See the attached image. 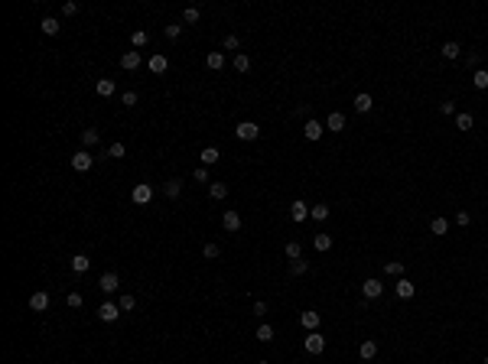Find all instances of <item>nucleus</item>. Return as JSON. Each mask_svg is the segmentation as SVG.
Instances as JSON below:
<instances>
[{"label":"nucleus","instance_id":"obj_1","mask_svg":"<svg viewBox=\"0 0 488 364\" xmlns=\"http://www.w3.org/2000/svg\"><path fill=\"white\" fill-rule=\"evenodd\" d=\"M303 348H306V354H322L325 351V335L309 332V335H306V342H303Z\"/></svg>","mask_w":488,"mask_h":364},{"label":"nucleus","instance_id":"obj_2","mask_svg":"<svg viewBox=\"0 0 488 364\" xmlns=\"http://www.w3.org/2000/svg\"><path fill=\"white\" fill-rule=\"evenodd\" d=\"M130 199H134L137 205H150V202H153V185H150V182H140V185H134Z\"/></svg>","mask_w":488,"mask_h":364},{"label":"nucleus","instance_id":"obj_3","mask_svg":"<svg viewBox=\"0 0 488 364\" xmlns=\"http://www.w3.org/2000/svg\"><path fill=\"white\" fill-rule=\"evenodd\" d=\"M91 163H95V156H91L88 150L72 153V169H75V172H88V169H91Z\"/></svg>","mask_w":488,"mask_h":364},{"label":"nucleus","instance_id":"obj_4","mask_svg":"<svg viewBox=\"0 0 488 364\" xmlns=\"http://www.w3.org/2000/svg\"><path fill=\"white\" fill-rule=\"evenodd\" d=\"M235 133H238V140H257L260 137V127L254 124V120H241L238 127H235Z\"/></svg>","mask_w":488,"mask_h":364},{"label":"nucleus","instance_id":"obj_5","mask_svg":"<svg viewBox=\"0 0 488 364\" xmlns=\"http://www.w3.org/2000/svg\"><path fill=\"white\" fill-rule=\"evenodd\" d=\"M361 293H365V299H378L381 293H384V283H381L378 277H371V280L361 283Z\"/></svg>","mask_w":488,"mask_h":364},{"label":"nucleus","instance_id":"obj_6","mask_svg":"<svg viewBox=\"0 0 488 364\" xmlns=\"http://www.w3.org/2000/svg\"><path fill=\"white\" fill-rule=\"evenodd\" d=\"M118 315H120L118 302H101V306H98V319H101V322H114Z\"/></svg>","mask_w":488,"mask_h":364},{"label":"nucleus","instance_id":"obj_7","mask_svg":"<svg viewBox=\"0 0 488 364\" xmlns=\"http://www.w3.org/2000/svg\"><path fill=\"white\" fill-rule=\"evenodd\" d=\"M319 322H322V315H319V312H313V309L300 312V325H303V329H309V332H316V329H319Z\"/></svg>","mask_w":488,"mask_h":364},{"label":"nucleus","instance_id":"obj_8","mask_svg":"<svg viewBox=\"0 0 488 364\" xmlns=\"http://www.w3.org/2000/svg\"><path fill=\"white\" fill-rule=\"evenodd\" d=\"M221 228H225V231H231V234H235V231H241V215L228 208V212L221 215Z\"/></svg>","mask_w":488,"mask_h":364},{"label":"nucleus","instance_id":"obj_9","mask_svg":"<svg viewBox=\"0 0 488 364\" xmlns=\"http://www.w3.org/2000/svg\"><path fill=\"white\" fill-rule=\"evenodd\" d=\"M118 286H120L118 273H104V277L98 280V289H101V293H118Z\"/></svg>","mask_w":488,"mask_h":364},{"label":"nucleus","instance_id":"obj_10","mask_svg":"<svg viewBox=\"0 0 488 364\" xmlns=\"http://www.w3.org/2000/svg\"><path fill=\"white\" fill-rule=\"evenodd\" d=\"M140 62H143L140 52H124V55H120V68H124V72H134V68H140Z\"/></svg>","mask_w":488,"mask_h":364},{"label":"nucleus","instance_id":"obj_11","mask_svg":"<svg viewBox=\"0 0 488 364\" xmlns=\"http://www.w3.org/2000/svg\"><path fill=\"white\" fill-rule=\"evenodd\" d=\"M30 309L33 312H46L49 309V293H33L30 296Z\"/></svg>","mask_w":488,"mask_h":364},{"label":"nucleus","instance_id":"obj_12","mask_svg":"<svg viewBox=\"0 0 488 364\" xmlns=\"http://www.w3.org/2000/svg\"><path fill=\"white\" fill-rule=\"evenodd\" d=\"M166 68H169V59H166V55H160V52L150 55V72H153V75H163Z\"/></svg>","mask_w":488,"mask_h":364},{"label":"nucleus","instance_id":"obj_13","mask_svg":"<svg viewBox=\"0 0 488 364\" xmlns=\"http://www.w3.org/2000/svg\"><path fill=\"white\" fill-rule=\"evenodd\" d=\"M325 127L332 130V133H338V130H345V114H338V111H332V114L325 117Z\"/></svg>","mask_w":488,"mask_h":364},{"label":"nucleus","instance_id":"obj_14","mask_svg":"<svg viewBox=\"0 0 488 364\" xmlns=\"http://www.w3.org/2000/svg\"><path fill=\"white\" fill-rule=\"evenodd\" d=\"M290 215H293V221H296V225H300V221H306L309 208H306V202H303V199H296V202L290 205Z\"/></svg>","mask_w":488,"mask_h":364},{"label":"nucleus","instance_id":"obj_15","mask_svg":"<svg viewBox=\"0 0 488 364\" xmlns=\"http://www.w3.org/2000/svg\"><path fill=\"white\" fill-rule=\"evenodd\" d=\"M358 354H361V361H371V358L378 354V342H371V338H368V342H361V345H358Z\"/></svg>","mask_w":488,"mask_h":364},{"label":"nucleus","instance_id":"obj_16","mask_svg":"<svg viewBox=\"0 0 488 364\" xmlns=\"http://www.w3.org/2000/svg\"><path fill=\"white\" fill-rule=\"evenodd\" d=\"M413 293H417V286H413V283H410V280H397V296H401V299H413Z\"/></svg>","mask_w":488,"mask_h":364},{"label":"nucleus","instance_id":"obj_17","mask_svg":"<svg viewBox=\"0 0 488 364\" xmlns=\"http://www.w3.org/2000/svg\"><path fill=\"white\" fill-rule=\"evenodd\" d=\"M303 133H306V140H319L322 137V124H319V120H306Z\"/></svg>","mask_w":488,"mask_h":364},{"label":"nucleus","instance_id":"obj_18","mask_svg":"<svg viewBox=\"0 0 488 364\" xmlns=\"http://www.w3.org/2000/svg\"><path fill=\"white\" fill-rule=\"evenodd\" d=\"M371 107H374L371 95H355V111H358V114H368Z\"/></svg>","mask_w":488,"mask_h":364},{"label":"nucleus","instance_id":"obj_19","mask_svg":"<svg viewBox=\"0 0 488 364\" xmlns=\"http://www.w3.org/2000/svg\"><path fill=\"white\" fill-rule=\"evenodd\" d=\"M98 95H101V98H111V95H114V91H118V88H114V82H111V78H98Z\"/></svg>","mask_w":488,"mask_h":364},{"label":"nucleus","instance_id":"obj_20","mask_svg":"<svg viewBox=\"0 0 488 364\" xmlns=\"http://www.w3.org/2000/svg\"><path fill=\"white\" fill-rule=\"evenodd\" d=\"M430 231H433L436 237H443L446 231H449V221H446V218H439V215H436L433 221H430Z\"/></svg>","mask_w":488,"mask_h":364},{"label":"nucleus","instance_id":"obj_21","mask_svg":"<svg viewBox=\"0 0 488 364\" xmlns=\"http://www.w3.org/2000/svg\"><path fill=\"white\" fill-rule=\"evenodd\" d=\"M98 140H101V130H98V127H88V130H82V143H85V147H95Z\"/></svg>","mask_w":488,"mask_h":364},{"label":"nucleus","instance_id":"obj_22","mask_svg":"<svg viewBox=\"0 0 488 364\" xmlns=\"http://www.w3.org/2000/svg\"><path fill=\"white\" fill-rule=\"evenodd\" d=\"M455 127H459V130H472V127H475V117L462 111V114H455Z\"/></svg>","mask_w":488,"mask_h":364},{"label":"nucleus","instance_id":"obj_23","mask_svg":"<svg viewBox=\"0 0 488 364\" xmlns=\"http://www.w3.org/2000/svg\"><path fill=\"white\" fill-rule=\"evenodd\" d=\"M205 65H208V68H212V72H218V68L225 65V52H208Z\"/></svg>","mask_w":488,"mask_h":364},{"label":"nucleus","instance_id":"obj_24","mask_svg":"<svg viewBox=\"0 0 488 364\" xmlns=\"http://www.w3.org/2000/svg\"><path fill=\"white\" fill-rule=\"evenodd\" d=\"M313 247H316V250H332V234H316L313 237Z\"/></svg>","mask_w":488,"mask_h":364},{"label":"nucleus","instance_id":"obj_25","mask_svg":"<svg viewBox=\"0 0 488 364\" xmlns=\"http://www.w3.org/2000/svg\"><path fill=\"white\" fill-rule=\"evenodd\" d=\"M218 160H221V153H218L215 147H205V150H202V166H212V163H218Z\"/></svg>","mask_w":488,"mask_h":364},{"label":"nucleus","instance_id":"obj_26","mask_svg":"<svg viewBox=\"0 0 488 364\" xmlns=\"http://www.w3.org/2000/svg\"><path fill=\"white\" fill-rule=\"evenodd\" d=\"M88 267H91V260H88L85 254H75V257H72V270H75V273H85Z\"/></svg>","mask_w":488,"mask_h":364},{"label":"nucleus","instance_id":"obj_27","mask_svg":"<svg viewBox=\"0 0 488 364\" xmlns=\"http://www.w3.org/2000/svg\"><path fill=\"white\" fill-rule=\"evenodd\" d=\"M283 254H286V257H290V260H303V247L296 244V241H290V244L283 247Z\"/></svg>","mask_w":488,"mask_h":364},{"label":"nucleus","instance_id":"obj_28","mask_svg":"<svg viewBox=\"0 0 488 364\" xmlns=\"http://www.w3.org/2000/svg\"><path fill=\"white\" fill-rule=\"evenodd\" d=\"M472 85H475L478 91H485V88H488V72H485V68H478L475 75H472Z\"/></svg>","mask_w":488,"mask_h":364},{"label":"nucleus","instance_id":"obj_29","mask_svg":"<svg viewBox=\"0 0 488 364\" xmlns=\"http://www.w3.org/2000/svg\"><path fill=\"white\" fill-rule=\"evenodd\" d=\"M459 55H462V46L459 43H446L443 46V59H459Z\"/></svg>","mask_w":488,"mask_h":364},{"label":"nucleus","instance_id":"obj_30","mask_svg":"<svg viewBox=\"0 0 488 364\" xmlns=\"http://www.w3.org/2000/svg\"><path fill=\"white\" fill-rule=\"evenodd\" d=\"M130 43L137 46V49H143V46L150 43V33H147V30H137V33H134V36H130Z\"/></svg>","mask_w":488,"mask_h":364},{"label":"nucleus","instance_id":"obj_31","mask_svg":"<svg viewBox=\"0 0 488 364\" xmlns=\"http://www.w3.org/2000/svg\"><path fill=\"white\" fill-rule=\"evenodd\" d=\"M163 192L169 195V199H176V195L183 192V182H179V179H169V182H166V185H163Z\"/></svg>","mask_w":488,"mask_h":364},{"label":"nucleus","instance_id":"obj_32","mask_svg":"<svg viewBox=\"0 0 488 364\" xmlns=\"http://www.w3.org/2000/svg\"><path fill=\"white\" fill-rule=\"evenodd\" d=\"M290 273H293V277H306V273H309V264H306V260H293Z\"/></svg>","mask_w":488,"mask_h":364},{"label":"nucleus","instance_id":"obj_33","mask_svg":"<svg viewBox=\"0 0 488 364\" xmlns=\"http://www.w3.org/2000/svg\"><path fill=\"white\" fill-rule=\"evenodd\" d=\"M309 218H316V221H325V218H329V205H313V208H309Z\"/></svg>","mask_w":488,"mask_h":364},{"label":"nucleus","instance_id":"obj_34","mask_svg":"<svg viewBox=\"0 0 488 364\" xmlns=\"http://www.w3.org/2000/svg\"><path fill=\"white\" fill-rule=\"evenodd\" d=\"M43 33H46V36H55V33H59V20H55V17H46V20H43Z\"/></svg>","mask_w":488,"mask_h":364},{"label":"nucleus","instance_id":"obj_35","mask_svg":"<svg viewBox=\"0 0 488 364\" xmlns=\"http://www.w3.org/2000/svg\"><path fill=\"white\" fill-rule=\"evenodd\" d=\"M208 192H212V199H228V185H225V182H212V189H208Z\"/></svg>","mask_w":488,"mask_h":364},{"label":"nucleus","instance_id":"obj_36","mask_svg":"<svg viewBox=\"0 0 488 364\" xmlns=\"http://www.w3.org/2000/svg\"><path fill=\"white\" fill-rule=\"evenodd\" d=\"M254 338H257V342H273V329L270 325H260L257 332H254Z\"/></svg>","mask_w":488,"mask_h":364},{"label":"nucleus","instance_id":"obj_37","mask_svg":"<svg viewBox=\"0 0 488 364\" xmlns=\"http://www.w3.org/2000/svg\"><path fill=\"white\" fill-rule=\"evenodd\" d=\"M248 68H251V59L244 52H238L235 55V72H248Z\"/></svg>","mask_w":488,"mask_h":364},{"label":"nucleus","instance_id":"obj_38","mask_svg":"<svg viewBox=\"0 0 488 364\" xmlns=\"http://www.w3.org/2000/svg\"><path fill=\"white\" fill-rule=\"evenodd\" d=\"M118 306H120V312H130V309H134V306H137V299H134L130 293H124V296H120V299H118Z\"/></svg>","mask_w":488,"mask_h":364},{"label":"nucleus","instance_id":"obj_39","mask_svg":"<svg viewBox=\"0 0 488 364\" xmlns=\"http://www.w3.org/2000/svg\"><path fill=\"white\" fill-rule=\"evenodd\" d=\"M199 17H202L199 7H185V10H183V23H199Z\"/></svg>","mask_w":488,"mask_h":364},{"label":"nucleus","instance_id":"obj_40","mask_svg":"<svg viewBox=\"0 0 488 364\" xmlns=\"http://www.w3.org/2000/svg\"><path fill=\"white\" fill-rule=\"evenodd\" d=\"M384 273H390V277H401V273H404V264H401V260H390V264H384Z\"/></svg>","mask_w":488,"mask_h":364},{"label":"nucleus","instance_id":"obj_41","mask_svg":"<svg viewBox=\"0 0 488 364\" xmlns=\"http://www.w3.org/2000/svg\"><path fill=\"white\" fill-rule=\"evenodd\" d=\"M108 156H111V160H124V143H120V140H114V143H111Z\"/></svg>","mask_w":488,"mask_h":364},{"label":"nucleus","instance_id":"obj_42","mask_svg":"<svg viewBox=\"0 0 488 364\" xmlns=\"http://www.w3.org/2000/svg\"><path fill=\"white\" fill-rule=\"evenodd\" d=\"M218 254H221V250H218V244H205V247H202V257H205V260H215Z\"/></svg>","mask_w":488,"mask_h":364},{"label":"nucleus","instance_id":"obj_43","mask_svg":"<svg viewBox=\"0 0 488 364\" xmlns=\"http://www.w3.org/2000/svg\"><path fill=\"white\" fill-rule=\"evenodd\" d=\"M455 225H459V228L472 225V215H469V212H462V208H459V212H455Z\"/></svg>","mask_w":488,"mask_h":364},{"label":"nucleus","instance_id":"obj_44","mask_svg":"<svg viewBox=\"0 0 488 364\" xmlns=\"http://www.w3.org/2000/svg\"><path fill=\"white\" fill-rule=\"evenodd\" d=\"M65 302H68L72 309H78V306H82L85 299H82V293H68V296H65Z\"/></svg>","mask_w":488,"mask_h":364},{"label":"nucleus","instance_id":"obj_45","mask_svg":"<svg viewBox=\"0 0 488 364\" xmlns=\"http://www.w3.org/2000/svg\"><path fill=\"white\" fill-rule=\"evenodd\" d=\"M166 36H169V39H179V36H183V26H179V23L166 26Z\"/></svg>","mask_w":488,"mask_h":364},{"label":"nucleus","instance_id":"obj_46","mask_svg":"<svg viewBox=\"0 0 488 364\" xmlns=\"http://www.w3.org/2000/svg\"><path fill=\"white\" fill-rule=\"evenodd\" d=\"M62 13H65V17H75V13H78V3H75V0L62 3Z\"/></svg>","mask_w":488,"mask_h":364},{"label":"nucleus","instance_id":"obj_47","mask_svg":"<svg viewBox=\"0 0 488 364\" xmlns=\"http://www.w3.org/2000/svg\"><path fill=\"white\" fill-rule=\"evenodd\" d=\"M238 46H241V39L235 36V33H228L225 36V49H238Z\"/></svg>","mask_w":488,"mask_h":364},{"label":"nucleus","instance_id":"obj_48","mask_svg":"<svg viewBox=\"0 0 488 364\" xmlns=\"http://www.w3.org/2000/svg\"><path fill=\"white\" fill-rule=\"evenodd\" d=\"M137 101H140V98H137V91H124V107H134Z\"/></svg>","mask_w":488,"mask_h":364},{"label":"nucleus","instance_id":"obj_49","mask_svg":"<svg viewBox=\"0 0 488 364\" xmlns=\"http://www.w3.org/2000/svg\"><path fill=\"white\" fill-rule=\"evenodd\" d=\"M192 176H195V182H208V169H205V166H199Z\"/></svg>","mask_w":488,"mask_h":364},{"label":"nucleus","instance_id":"obj_50","mask_svg":"<svg viewBox=\"0 0 488 364\" xmlns=\"http://www.w3.org/2000/svg\"><path fill=\"white\" fill-rule=\"evenodd\" d=\"M254 315H267V302H264V299L254 302Z\"/></svg>","mask_w":488,"mask_h":364},{"label":"nucleus","instance_id":"obj_51","mask_svg":"<svg viewBox=\"0 0 488 364\" xmlns=\"http://www.w3.org/2000/svg\"><path fill=\"white\" fill-rule=\"evenodd\" d=\"M439 111H443V114H455V104H453V101H443V104H439Z\"/></svg>","mask_w":488,"mask_h":364},{"label":"nucleus","instance_id":"obj_52","mask_svg":"<svg viewBox=\"0 0 488 364\" xmlns=\"http://www.w3.org/2000/svg\"><path fill=\"white\" fill-rule=\"evenodd\" d=\"M257 364H270V361H257Z\"/></svg>","mask_w":488,"mask_h":364},{"label":"nucleus","instance_id":"obj_53","mask_svg":"<svg viewBox=\"0 0 488 364\" xmlns=\"http://www.w3.org/2000/svg\"><path fill=\"white\" fill-rule=\"evenodd\" d=\"M485 364H488V354H485Z\"/></svg>","mask_w":488,"mask_h":364}]
</instances>
